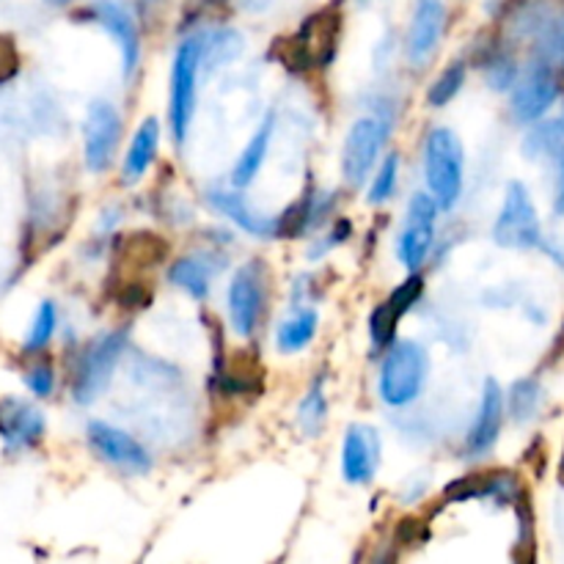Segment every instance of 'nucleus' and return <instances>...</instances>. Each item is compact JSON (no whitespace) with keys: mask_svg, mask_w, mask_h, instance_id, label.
I'll return each instance as SVG.
<instances>
[{"mask_svg":"<svg viewBox=\"0 0 564 564\" xmlns=\"http://www.w3.org/2000/svg\"><path fill=\"white\" fill-rule=\"evenodd\" d=\"M86 435L91 449L97 452L105 463H110V466L130 474H147L149 468H152V457H149V452L143 449L130 433H124V430L113 427V424L108 422H91L88 424Z\"/></svg>","mask_w":564,"mask_h":564,"instance_id":"9d476101","label":"nucleus"},{"mask_svg":"<svg viewBox=\"0 0 564 564\" xmlns=\"http://www.w3.org/2000/svg\"><path fill=\"white\" fill-rule=\"evenodd\" d=\"M505 391L496 383L494 378L485 380L482 386V400H479V411L474 416L471 430H468L466 438V452L468 457H485L488 452H494V446L499 444L501 427H505Z\"/></svg>","mask_w":564,"mask_h":564,"instance_id":"f8f14e48","label":"nucleus"},{"mask_svg":"<svg viewBox=\"0 0 564 564\" xmlns=\"http://www.w3.org/2000/svg\"><path fill=\"white\" fill-rule=\"evenodd\" d=\"M158 147H160V121L154 116L141 121V127L132 135L130 149L124 154V165H121V180L127 185H135L143 174L149 171V165L154 163L158 158Z\"/></svg>","mask_w":564,"mask_h":564,"instance_id":"6ab92c4d","label":"nucleus"},{"mask_svg":"<svg viewBox=\"0 0 564 564\" xmlns=\"http://www.w3.org/2000/svg\"><path fill=\"white\" fill-rule=\"evenodd\" d=\"M55 325H58V308H55L53 301H44L42 306L36 308V317H33L31 330H28L25 336V350H42V347L53 339Z\"/></svg>","mask_w":564,"mask_h":564,"instance_id":"a878e982","label":"nucleus"},{"mask_svg":"<svg viewBox=\"0 0 564 564\" xmlns=\"http://www.w3.org/2000/svg\"><path fill=\"white\" fill-rule=\"evenodd\" d=\"M94 17H97L99 25L110 33V39L119 47L124 77L135 75L138 61H141V36H138V25L132 20L130 9L124 3H119V0H99L94 6Z\"/></svg>","mask_w":564,"mask_h":564,"instance_id":"2eb2a0df","label":"nucleus"},{"mask_svg":"<svg viewBox=\"0 0 564 564\" xmlns=\"http://www.w3.org/2000/svg\"><path fill=\"white\" fill-rule=\"evenodd\" d=\"M397 180H400V154L391 152L389 158L383 160V165L378 169L375 174L372 187L367 193V202L369 204H386L397 191Z\"/></svg>","mask_w":564,"mask_h":564,"instance_id":"bb28decb","label":"nucleus"},{"mask_svg":"<svg viewBox=\"0 0 564 564\" xmlns=\"http://www.w3.org/2000/svg\"><path fill=\"white\" fill-rule=\"evenodd\" d=\"M380 466V435L367 424H350L341 441V477L350 485H367Z\"/></svg>","mask_w":564,"mask_h":564,"instance_id":"ddd939ff","label":"nucleus"},{"mask_svg":"<svg viewBox=\"0 0 564 564\" xmlns=\"http://www.w3.org/2000/svg\"><path fill=\"white\" fill-rule=\"evenodd\" d=\"M560 75L556 66L545 64V61H534L527 66L523 75L512 83V97H510V113L518 124H538L554 102L560 99Z\"/></svg>","mask_w":564,"mask_h":564,"instance_id":"423d86ee","label":"nucleus"},{"mask_svg":"<svg viewBox=\"0 0 564 564\" xmlns=\"http://www.w3.org/2000/svg\"><path fill=\"white\" fill-rule=\"evenodd\" d=\"M325 419H328V400H325L323 383H314L306 397L297 402V427L314 438L323 430Z\"/></svg>","mask_w":564,"mask_h":564,"instance_id":"b1692460","label":"nucleus"},{"mask_svg":"<svg viewBox=\"0 0 564 564\" xmlns=\"http://www.w3.org/2000/svg\"><path fill=\"white\" fill-rule=\"evenodd\" d=\"M204 47H207V33H193L176 47L174 64H171L169 121L176 141H185L193 113H196L198 72L204 66Z\"/></svg>","mask_w":564,"mask_h":564,"instance_id":"7ed1b4c3","label":"nucleus"},{"mask_svg":"<svg viewBox=\"0 0 564 564\" xmlns=\"http://www.w3.org/2000/svg\"><path fill=\"white\" fill-rule=\"evenodd\" d=\"M444 0H416L411 28H408V55H411V64L424 66L433 58V53L438 50L441 36H444Z\"/></svg>","mask_w":564,"mask_h":564,"instance_id":"dca6fc26","label":"nucleus"},{"mask_svg":"<svg viewBox=\"0 0 564 564\" xmlns=\"http://www.w3.org/2000/svg\"><path fill=\"white\" fill-rule=\"evenodd\" d=\"M25 386L31 389V394L36 397H50L53 394V386H55V375L50 364H33L31 369L25 372Z\"/></svg>","mask_w":564,"mask_h":564,"instance_id":"c756f323","label":"nucleus"},{"mask_svg":"<svg viewBox=\"0 0 564 564\" xmlns=\"http://www.w3.org/2000/svg\"><path fill=\"white\" fill-rule=\"evenodd\" d=\"M540 251H545L551 257V262L560 264L564 270V240L562 237H545L543 235V242H540Z\"/></svg>","mask_w":564,"mask_h":564,"instance_id":"473e14b6","label":"nucleus"},{"mask_svg":"<svg viewBox=\"0 0 564 564\" xmlns=\"http://www.w3.org/2000/svg\"><path fill=\"white\" fill-rule=\"evenodd\" d=\"M17 72H20V55H17L14 42L0 36V86L17 77Z\"/></svg>","mask_w":564,"mask_h":564,"instance_id":"7c9ffc66","label":"nucleus"},{"mask_svg":"<svg viewBox=\"0 0 564 564\" xmlns=\"http://www.w3.org/2000/svg\"><path fill=\"white\" fill-rule=\"evenodd\" d=\"M42 435L44 413L39 408L25 400H17V397L0 402V438L11 452L31 449L42 441Z\"/></svg>","mask_w":564,"mask_h":564,"instance_id":"f3484780","label":"nucleus"},{"mask_svg":"<svg viewBox=\"0 0 564 564\" xmlns=\"http://www.w3.org/2000/svg\"><path fill=\"white\" fill-rule=\"evenodd\" d=\"M47 3H53V6H66V3H69V0H47Z\"/></svg>","mask_w":564,"mask_h":564,"instance_id":"72a5a7b5","label":"nucleus"},{"mask_svg":"<svg viewBox=\"0 0 564 564\" xmlns=\"http://www.w3.org/2000/svg\"><path fill=\"white\" fill-rule=\"evenodd\" d=\"M551 165H554L556 171V185H554V213L556 215H564V147L560 152L554 154V158L549 160Z\"/></svg>","mask_w":564,"mask_h":564,"instance_id":"2f4dec72","label":"nucleus"},{"mask_svg":"<svg viewBox=\"0 0 564 564\" xmlns=\"http://www.w3.org/2000/svg\"><path fill=\"white\" fill-rule=\"evenodd\" d=\"M422 292H424V279L419 273H413L411 279L402 281V284L397 286V290L391 292L380 306H375V312L369 314V336H372L375 347L391 345L402 317L416 306Z\"/></svg>","mask_w":564,"mask_h":564,"instance_id":"4468645a","label":"nucleus"},{"mask_svg":"<svg viewBox=\"0 0 564 564\" xmlns=\"http://www.w3.org/2000/svg\"><path fill=\"white\" fill-rule=\"evenodd\" d=\"M264 281L257 264H246L235 273L229 286V319L237 336H251L262 317Z\"/></svg>","mask_w":564,"mask_h":564,"instance_id":"9b49d317","label":"nucleus"},{"mask_svg":"<svg viewBox=\"0 0 564 564\" xmlns=\"http://www.w3.org/2000/svg\"><path fill=\"white\" fill-rule=\"evenodd\" d=\"M540 61L551 66H564V14L554 17L551 25L540 33Z\"/></svg>","mask_w":564,"mask_h":564,"instance_id":"c85d7f7f","label":"nucleus"},{"mask_svg":"<svg viewBox=\"0 0 564 564\" xmlns=\"http://www.w3.org/2000/svg\"><path fill=\"white\" fill-rule=\"evenodd\" d=\"M209 275H213V268H209L204 259L198 257H185V259H176L171 264V284L180 286L182 292H187L191 297H207L209 295Z\"/></svg>","mask_w":564,"mask_h":564,"instance_id":"4be33fe9","label":"nucleus"},{"mask_svg":"<svg viewBox=\"0 0 564 564\" xmlns=\"http://www.w3.org/2000/svg\"><path fill=\"white\" fill-rule=\"evenodd\" d=\"M463 83H466V64H463V61H455V64L446 66V69L435 77L433 86L427 88L430 108H446V105L463 91Z\"/></svg>","mask_w":564,"mask_h":564,"instance_id":"393cba45","label":"nucleus"},{"mask_svg":"<svg viewBox=\"0 0 564 564\" xmlns=\"http://www.w3.org/2000/svg\"><path fill=\"white\" fill-rule=\"evenodd\" d=\"M273 130H275V119L273 116H268V119L257 127L251 141L246 143L240 158H237L235 169H231V185H235L237 191L251 185V182L257 180L259 171H262L264 160H268V152H270V141H273Z\"/></svg>","mask_w":564,"mask_h":564,"instance_id":"aec40b11","label":"nucleus"},{"mask_svg":"<svg viewBox=\"0 0 564 564\" xmlns=\"http://www.w3.org/2000/svg\"><path fill=\"white\" fill-rule=\"evenodd\" d=\"M494 242L510 251H532L543 242V226H540L538 207L523 182L512 180L505 191L499 215L494 224Z\"/></svg>","mask_w":564,"mask_h":564,"instance_id":"20e7f679","label":"nucleus"},{"mask_svg":"<svg viewBox=\"0 0 564 564\" xmlns=\"http://www.w3.org/2000/svg\"><path fill=\"white\" fill-rule=\"evenodd\" d=\"M319 325V314L314 308H301L297 314H292L290 319L279 325L275 330V345L281 352H301L308 341L314 339Z\"/></svg>","mask_w":564,"mask_h":564,"instance_id":"412c9836","label":"nucleus"},{"mask_svg":"<svg viewBox=\"0 0 564 564\" xmlns=\"http://www.w3.org/2000/svg\"><path fill=\"white\" fill-rule=\"evenodd\" d=\"M438 204L430 193H413V198L408 202V220L405 229L400 235V251L402 264H405L411 273H416L422 268V262L427 259L430 248H433L435 237V220H438Z\"/></svg>","mask_w":564,"mask_h":564,"instance_id":"1a4fd4ad","label":"nucleus"},{"mask_svg":"<svg viewBox=\"0 0 564 564\" xmlns=\"http://www.w3.org/2000/svg\"><path fill=\"white\" fill-rule=\"evenodd\" d=\"M389 130L375 116H364L350 127L345 138V149H341V176L350 187H361L372 174L375 163H378L380 152Z\"/></svg>","mask_w":564,"mask_h":564,"instance_id":"6e6552de","label":"nucleus"},{"mask_svg":"<svg viewBox=\"0 0 564 564\" xmlns=\"http://www.w3.org/2000/svg\"><path fill=\"white\" fill-rule=\"evenodd\" d=\"M424 180L441 209L457 207L466 180V152L460 135L449 127H435L424 141Z\"/></svg>","mask_w":564,"mask_h":564,"instance_id":"f257e3e1","label":"nucleus"},{"mask_svg":"<svg viewBox=\"0 0 564 564\" xmlns=\"http://www.w3.org/2000/svg\"><path fill=\"white\" fill-rule=\"evenodd\" d=\"M430 378V356L419 341H397L383 358L378 378L380 400L389 408H405L424 391Z\"/></svg>","mask_w":564,"mask_h":564,"instance_id":"f03ea898","label":"nucleus"},{"mask_svg":"<svg viewBox=\"0 0 564 564\" xmlns=\"http://www.w3.org/2000/svg\"><path fill=\"white\" fill-rule=\"evenodd\" d=\"M209 204H213L218 213H224L231 224L240 226L242 231L253 237H279V218H270L262 215L259 209L251 207L246 196L240 191H213L209 193Z\"/></svg>","mask_w":564,"mask_h":564,"instance_id":"a211bd4d","label":"nucleus"},{"mask_svg":"<svg viewBox=\"0 0 564 564\" xmlns=\"http://www.w3.org/2000/svg\"><path fill=\"white\" fill-rule=\"evenodd\" d=\"M124 251L132 262L138 259L141 264H158L160 259L165 257V251H169V246H165L158 235H147V231H141V235L127 237Z\"/></svg>","mask_w":564,"mask_h":564,"instance_id":"cd10ccee","label":"nucleus"},{"mask_svg":"<svg viewBox=\"0 0 564 564\" xmlns=\"http://www.w3.org/2000/svg\"><path fill=\"white\" fill-rule=\"evenodd\" d=\"M124 330H110V334L97 336V339L86 347L80 364H77L75 386H72V394H75V400L80 402V405H91V402L108 389L110 378H113L116 372V364L124 356Z\"/></svg>","mask_w":564,"mask_h":564,"instance_id":"39448f33","label":"nucleus"},{"mask_svg":"<svg viewBox=\"0 0 564 564\" xmlns=\"http://www.w3.org/2000/svg\"><path fill=\"white\" fill-rule=\"evenodd\" d=\"M121 143V113L108 99H94L83 119V160L88 171L102 174L110 169Z\"/></svg>","mask_w":564,"mask_h":564,"instance_id":"0eeeda50","label":"nucleus"},{"mask_svg":"<svg viewBox=\"0 0 564 564\" xmlns=\"http://www.w3.org/2000/svg\"><path fill=\"white\" fill-rule=\"evenodd\" d=\"M505 405L510 408V416L518 424H527L538 416L540 405H543V389L534 378H521L512 383L510 397L505 400Z\"/></svg>","mask_w":564,"mask_h":564,"instance_id":"5701e85b","label":"nucleus"}]
</instances>
